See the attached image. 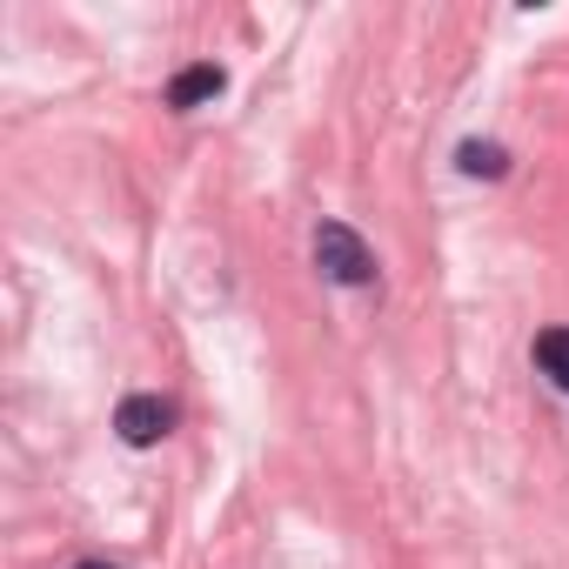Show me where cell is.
<instances>
[{
    "instance_id": "6da1fadb",
    "label": "cell",
    "mask_w": 569,
    "mask_h": 569,
    "mask_svg": "<svg viewBox=\"0 0 569 569\" xmlns=\"http://www.w3.org/2000/svg\"><path fill=\"white\" fill-rule=\"evenodd\" d=\"M316 261H322L329 281H342V289H369L376 281V254H369V241L349 221H322L316 228Z\"/></svg>"
},
{
    "instance_id": "7a4b0ae2",
    "label": "cell",
    "mask_w": 569,
    "mask_h": 569,
    "mask_svg": "<svg viewBox=\"0 0 569 569\" xmlns=\"http://www.w3.org/2000/svg\"><path fill=\"white\" fill-rule=\"evenodd\" d=\"M114 429H121L128 449H154V442L174 429V402H161V396H128V402L114 409Z\"/></svg>"
},
{
    "instance_id": "3957f363",
    "label": "cell",
    "mask_w": 569,
    "mask_h": 569,
    "mask_svg": "<svg viewBox=\"0 0 569 569\" xmlns=\"http://www.w3.org/2000/svg\"><path fill=\"white\" fill-rule=\"evenodd\" d=\"M221 88H228V74H221L214 61H194V68H181V74H174L168 108H201V101H214Z\"/></svg>"
},
{
    "instance_id": "277c9868",
    "label": "cell",
    "mask_w": 569,
    "mask_h": 569,
    "mask_svg": "<svg viewBox=\"0 0 569 569\" xmlns=\"http://www.w3.org/2000/svg\"><path fill=\"white\" fill-rule=\"evenodd\" d=\"M536 369L569 396V329H542V336H536Z\"/></svg>"
},
{
    "instance_id": "5b68a950",
    "label": "cell",
    "mask_w": 569,
    "mask_h": 569,
    "mask_svg": "<svg viewBox=\"0 0 569 569\" xmlns=\"http://www.w3.org/2000/svg\"><path fill=\"white\" fill-rule=\"evenodd\" d=\"M456 161H462V174H502V168H509V154H502L496 141H462Z\"/></svg>"
},
{
    "instance_id": "8992f818",
    "label": "cell",
    "mask_w": 569,
    "mask_h": 569,
    "mask_svg": "<svg viewBox=\"0 0 569 569\" xmlns=\"http://www.w3.org/2000/svg\"><path fill=\"white\" fill-rule=\"evenodd\" d=\"M74 569H108V562H74Z\"/></svg>"
}]
</instances>
